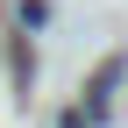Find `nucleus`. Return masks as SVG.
Wrapping results in <instances>:
<instances>
[{"mask_svg": "<svg viewBox=\"0 0 128 128\" xmlns=\"http://www.w3.org/2000/svg\"><path fill=\"white\" fill-rule=\"evenodd\" d=\"M114 78H121V57H107V64H100V78H92V92H86V107H78L86 121H100V114H107V92H114Z\"/></svg>", "mask_w": 128, "mask_h": 128, "instance_id": "1", "label": "nucleus"}, {"mask_svg": "<svg viewBox=\"0 0 128 128\" xmlns=\"http://www.w3.org/2000/svg\"><path fill=\"white\" fill-rule=\"evenodd\" d=\"M57 128H92V121H86V114H78V107H71V114H64V121H57Z\"/></svg>", "mask_w": 128, "mask_h": 128, "instance_id": "2", "label": "nucleus"}]
</instances>
